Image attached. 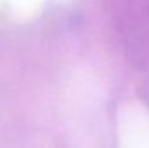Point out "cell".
<instances>
[{
    "label": "cell",
    "mask_w": 149,
    "mask_h": 148,
    "mask_svg": "<svg viewBox=\"0 0 149 148\" xmlns=\"http://www.w3.org/2000/svg\"><path fill=\"white\" fill-rule=\"evenodd\" d=\"M121 33L141 66L149 70V0H109Z\"/></svg>",
    "instance_id": "cell-1"
}]
</instances>
